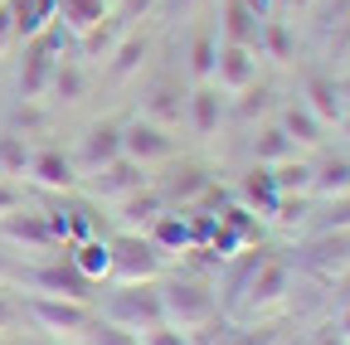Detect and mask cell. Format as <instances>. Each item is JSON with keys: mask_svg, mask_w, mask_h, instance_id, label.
Segmentation results:
<instances>
[{"mask_svg": "<svg viewBox=\"0 0 350 345\" xmlns=\"http://www.w3.org/2000/svg\"><path fill=\"white\" fill-rule=\"evenodd\" d=\"M282 287H287V268H282V263H258V268H253L248 296H253V301H278Z\"/></svg>", "mask_w": 350, "mask_h": 345, "instance_id": "cb8c5ba5", "label": "cell"}, {"mask_svg": "<svg viewBox=\"0 0 350 345\" xmlns=\"http://www.w3.org/2000/svg\"><path fill=\"white\" fill-rule=\"evenodd\" d=\"M306 107H312L321 122H340L345 117V107H340V83L336 78H306Z\"/></svg>", "mask_w": 350, "mask_h": 345, "instance_id": "2e32d148", "label": "cell"}, {"mask_svg": "<svg viewBox=\"0 0 350 345\" xmlns=\"http://www.w3.org/2000/svg\"><path fill=\"white\" fill-rule=\"evenodd\" d=\"M0 5H5V0H0Z\"/></svg>", "mask_w": 350, "mask_h": 345, "instance_id": "7bdbcfd3", "label": "cell"}, {"mask_svg": "<svg viewBox=\"0 0 350 345\" xmlns=\"http://www.w3.org/2000/svg\"><path fill=\"white\" fill-rule=\"evenodd\" d=\"M219 117H224V93L209 88V83H204V88H195V93H190V122H195V132H200V137H214V132H219Z\"/></svg>", "mask_w": 350, "mask_h": 345, "instance_id": "4fadbf2b", "label": "cell"}, {"mask_svg": "<svg viewBox=\"0 0 350 345\" xmlns=\"http://www.w3.org/2000/svg\"><path fill=\"white\" fill-rule=\"evenodd\" d=\"M93 345H142V340L131 335L126 326H98L93 331Z\"/></svg>", "mask_w": 350, "mask_h": 345, "instance_id": "d590c367", "label": "cell"}, {"mask_svg": "<svg viewBox=\"0 0 350 345\" xmlns=\"http://www.w3.org/2000/svg\"><path fill=\"white\" fill-rule=\"evenodd\" d=\"M175 5H185V0H175Z\"/></svg>", "mask_w": 350, "mask_h": 345, "instance_id": "b9f144b4", "label": "cell"}, {"mask_svg": "<svg viewBox=\"0 0 350 345\" xmlns=\"http://www.w3.org/2000/svg\"><path fill=\"white\" fill-rule=\"evenodd\" d=\"M29 176H34V185H44V190H73V161L64 156V151H34L29 156Z\"/></svg>", "mask_w": 350, "mask_h": 345, "instance_id": "8fae6325", "label": "cell"}, {"mask_svg": "<svg viewBox=\"0 0 350 345\" xmlns=\"http://www.w3.org/2000/svg\"><path fill=\"white\" fill-rule=\"evenodd\" d=\"M243 195H248L253 204L262 199V209H268V214H273V209H278V199H282V195H278V185H273V170H268V165H258L253 176L243 180Z\"/></svg>", "mask_w": 350, "mask_h": 345, "instance_id": "83f0119b", "label": "cell"}, {"mask_svg": "<svg viewBox=\"0 0 350 345\" xmlns=\"http://www.w3.org/2000/svg\"><path fill=\"white\" fill-rule=\"evenodd\" d=\"M340 132H345V137H350V112H345V117H340Z\"/></svg>", "mask_w": 350, "mask_h": 345, "instance_id": "ab89813d", "label": "cell"}, {"mask_svg": "<svg viewBox=\"0 0 350 345\" xmlns=\"http://www.w3.org/2000/svg\"><path fill=\"white\" fill-rule=\"evenodd\" d=\"M103 5L107 0H59V25L68 34H83V29H93L103 20Z\"/></svg>", "mask_w": 350, "mask_h": 345, "instance_id": "44dd1931", "label": "cell"}, {"mask_svg": "<svg viewBox=\"0 0 350 345\" xmlns=\"http://www.w3.org/2000/svg\"><path fill=\"white\" fill-rule=\"evenodd\" d=\"M317 229H350V195H340V199H331V204L321 209Z\"/></svg>", "mask_w": 350, "mask_h": 345, "instance_id": "d6a6232c", "label": "cell"}, {"mask_svg": "<svg viewBox=\"0 0 350 345\" xmlns=\"http://www.w3.org/2000/svg\"><path fill=\"white\" fill-rule=\"evenodd\" d=\"M214 73H219V93H243L258 83V59L248 44H219V59H214Z\"/></svg>", "mask_w": 350, "mask_h": 345, "instance_id": "52a82bcc", "label": "cell"}, {"mask_svg": "<svg viewBox=\"0 0 350 345\" xmlns=\"http://www.w3.org/2000/svg\"><path fill=\"white\" fill-rule=\"evenodd\" d=\"M142 345H185V335L175 331V326H151V331H142Z\"/></svg>", "mask_w": 350, "mask_h": 345, "instance_id": "74e56055", "label": "cell"}, {"mask_svg": "<svg viewBox=\"0 0 350 345\" xmlns=\"http://www.w3.org/2000/svg\"><path fill=\"white\" fill-rule=\"evenodd\" d=\"M49 98H59V102H83V98H88V73H83L73 59H59L54 83H49Z\"/></svg>", "mask_w": 350, "mask_h": 345, "instance_id": "ac0fdd59", "label": "cell"}, {"mask_svg": "<svg viewBox=\"0 0 350 345\" xmlns=\"http://www.w3.org/2000/svg\"><path fill=\"white\" fill-rule=\"evenodd\" d=\"M0 277H5V263H0Z\"/></svg>", "mask_w": 350, "mask_h": 345, "instance_id": "60d3db41", "label": "cell"}, {"mask_svg": "<svg viewBox=\"0 0 350 345\" xmlns=\"http://www.w3.org/2000/svg\"><path fill=\"white\" fill-rule=\"evenodd\" d=\"M292 137L282 132V126H262V132L253 137V156H258V165H282V161H292Z\"/></svg>", "mask_w": 350, "mask_h": 345, "instance_id": "ffe728a7", "label": "cell"}, {"mask_svg": "<svg viewBox=\"0 0 350 345\" xmlns=\"http://www.w3.org/2000/svg\"><path fill=\"white\" fill-rule=\"evenodd\" d=\"M165 214V195L161 190H137V195H126L122 199V234H146L156 219Z\"/></svg>", "mask_w": 350, "mask_h": 345, "instance_id": "30bf717a", "label": "cell"}, {"mask_svg": "<svg viewBox=\"0 0 350 345\" xmlns=\"http://www.w3.org/2000/svg\"><path fill=\"white\" fill-rule=\"evenodd\" d=\"M258 15L243 5V0H229V5H224V44H258Z\"/></svg>", "mask_w": 350, "mask_h": 345, "instance_id": "9a60e30c", "label": "cell"}, {"mask_svg": "<svg viewBox=\"0 0 350 345\" xmlns=\"http://www.w3.org/2000/svg\"><path fill=\"white\" fill-rule=\"evenodd\" d=\"M10 10H15L20 39H34L39 29H49L59 20V0H10Z\"/></svg>", "mask_w": 350, "mask_h": 345, "instance_id": "5bb4252c", "label": "cell"}, {"mask_svg": "<svg viewBox=\"0 0 350 345\" xmlns=\"http://www.w3.org/2000/svg\"><path fill=\"white\" fill-rule=\"evenodd\" d=\"M107 321L112 326H137V331H151V326H161L165 321V312H161V292L156 287H126V292H117L112 296V307H107Z\"/></svg>", "mask_w": 350, "mask_h": 345, "instance_id": "277c9868", "label": "cell"}, {"mask_svg": "<svg viewBox=\"0 0 350 345\" xmlns=\"http://www.w3.org/2000/svg\"><path fill=\"white\" fill-rule=\"evenodd\" d=\"M107 263H112V253H107L103 238H83V243H73V268H78L83 277H103Z\"/></svg>", "mask_w": 350, "mask_h": 345, "instance_id": "603a6c76", "label": "cell"}, {"mask_svg": "<svg viewBox=\"0 0 350 345\" xmlns=\"http://www.w3.org/2000/svg\"><path fill=\"white\" fill-rule=\"evenodd\" d=\"M20 204H25V195L15 190V180H5V176H0V219H10V214H20Z\"/></svg>", "mask_w": 350, "mask_h": 345, "instance_id": "8d00e7d4", "label": "cell"}, {"mask_svg": "<svg viewBox=\"0 0 350 345\" xmlns=\"http://www.w3.org/2000/svg\"><path fill=\"white\" fill-rule=\"evenodd\" d=\"M204 190H209V176H204L200 165L185 161V165H175V170H170V180H165L161 195H165V204H170V199H195V195H204Z\"/></svg>", "mask_w": 350, "mask_h": 345, "instance_id": "d6986e66", "label": "cell"}, {"mask_svg": "<svg viewBox=\"0 0 350 345\" xmlns=\"http://www.w3.org/2000/svg\"><path fill=\"white\" fill-rule=\"evenodd\" d=\"M15 326H20V307L0 296V335H5V331H15Z\"/></svg>", "mask_w": 350, "mask_h": 345, "instance_id": "f35d334b", "label": "cell"}, {"mask_svg": "<svg viewBox=\"0 0 350 345\" xmlns=\"http://www.w3.org/2000/svg\"><path fill=\"white\" fill-rule=\"evenodd\" d=\"M122 156L142 161V165H151V161H170V156H175V137L165 132V126H156L151 117H142V122L122 126Z\"/></svg>", "mask_w": 350, "mask_h": 345, "instance_id": "8992f818", "label": "cell"}, {"mask_svg": "<svg viewBox=\"0 0 350 345\" xmlns=\"http://www.w3.org/2000/svg\"><path fill=\"white\" fill-rule=\"evenodd\" d=\"M29 146H25V137H15V132H5V137H0V176H5V180H15V176H25V170H29Z\"/></svg>", "mask_w": 350, "mask_h": 345, "instance_id": "d4e9b609", "label": "cell"}, {"mask_svg": "<svg viewBox=\"0 0 350 345\" xmlns=\"http://www.w3.org/2000/svg\"><path fill=\"white\" fill-rule=\"evenodd\" d=\"M312 190L326 195V199L350 195V161H326L321 170H312Z\"/></svg>", "mask_w": 350, "mask_h": 345, "instance_id": "7402d4cb", "label": "cell"}, {"mask_svg": "<svg viewBox=\"0 0 350 345\" xmlns=\"http://www.w3.org/2000/svg\"><path fill=\"white\" fill-rule=\"evenodd\" d=\"M117 156H122V126H117V122L88 126V137H83V146H78V165H83V170H98V165H107V161H117Z\"/></svg>", "mask_w": 350, "mask_h": 345, "instance_id": "9c48e42d", "label": "cell"}, {"mask_svg": "<svg viewBox=\"0 0 350 345\" xmlns=\"http://www.w3.org/2000/svg\"><path fill=\"white\" fill-rule=\"evenodd\" d=\"M190 59H195V64H190V68H195V78H209V73H214V59H219L214 34H200V39H195V54H190Z\"/></svg>", "mask_w": 350, "mask_h": 345, "instance_id": "1f68e13d", "label": "cell"}, {"mask_svg": "<svg viewBox=\"0 0 350 345\" xmlns=\"http://www.w3.org/2000/svg\"><path fill=\"white\" fill-rule=\"evenodd\" d=\"M0 234L10 243H29V248H54L59 243L44 214H10V219H0Z\"/></svg>", "mask_w": 350, "mask_h": 345, "instance_id": "7c38bea8", "label": "cell"}, {"mask_svg": "<svg viewBox=\"0 0 350 345\" xmlns=\"http://www.w3.org/2000/svg\"><path fill=\"white\" fill-rule=\"evenodd\" d=\"M15 44H20V25H15V10H10V0H5V5H0V59H5Z\"/></svg>", "mask_w": 350, "mask_h": 345, "instance_id": "836d02e7", "label": "cell"}, {"mask_svg": "<svg viewBox=\"0 0 350 345\" xmlns=\"http://www.w3.org/2000/svg\"><path fill=\"white\" fill-rule=\"evenodd\" d=\"M29 316L34 326H44L49 335H83L93 326V312H88V301H73V296H34L29 301Z\"/></svg>", "mask_w": 350, "mask_h": 345, "instance_id": "3957f363", "label": "cell"}, {"mask_svg": "<svg viewBox=\"0 0 350 345\" xmlns=\"http://www.w3.org/2000/svg\"><path fill=\"white\" fill-rule=\"evenodd\" d=\"M142 59H146V39H142V34H126L122 44L112 49V78L137 73V68H142Z\"/></svg>", "mask_w": 350, "mask_h": 345, "instance_id": "484cf974", "label": "cell"}, {"mask_svg": "<svg viewBox=\"0 0 350 345\" xmlns=\"http://www.w3.org/2000/svg\"><path fill=\"white\" fill-rule=\"evenodd\" d=\"M0 345H5V340H0Z\"/></svg>", "mask_w": 350, "mask_h": 345, "instance_id": "ee69618b", "label": "cell"}, {"mask_svg": "<svg viewBox=\"0 0 350 345\" xmlns=\"http://www.w3.org/2000/svg\"><path fill=\"white\" fill-rule=\"evenodd\" d=\"M146 117H151L156 126H175V122H180V102H175V88H170V83H156V93H151V102H146Z\"/></svg>", "mask_w": 350, "mask_h": 345, "instance_id": "4316f807", "label": "cell"}, {"mask_svg": "<svg viewBox=\"0 0 350 345\" xmlns=\"http://www.w3.org/2000/svg\"><path fill=\"white\" fill-rule=\"evenodd\" d=\"M29 282H34L44 296H73V301H88V287H93V277H83V273L73 268V258H68V263H49V268L29 273Z\"/></svg>", "mask_w": 350, "mask_h": 345, "instance_id": "ba28073f", "label": "cell"}, {"mask_svg": "<svg viewBox=\"0 0 350 345\" xmlns=\"http://www.w3.org/2000/svg\"><path fill=\"white\" fill-rule=\"evenodd\" d=\"M239 98H243V102H239V117H243V122H248L253 112H268V107H273V93H268V88H243Z\"/></svg>", "mask_w": 350, "mask_h": 345, "instance_id": "e575fe53", "label": "cell"}, {"mask_svg": "<svg viewBox=\"0 0 350 345\" xmlns=\"http://www.w3.org/2000/svg\"><path fill=\"white\" fill-rule=\"evenodd\" d=\"M161 312H165V321H175L180 331H190V326L214 321L219 301H214V292L204 282H170V287H161Z\"/></svg>", "mask_w": 350, "mask_h": 345, "instance_id": "7a4b0ae2", "label": "cell"}, {"mask_svg": "<svg viewBox=\"0 0 350 345\" xmlns=\"http://www.w3.org/2000/svg\"><path fill=\"white\" fill-rule=\"evenodd\" d=\"M44 126H49V112H44L39 102H15V112H10V132L20 137V132H44Z\"/></svg>", "mask_w": 350, "mask_h": 345, "instance_id": "4dcf8cb0", "label": "cell"}, {"mask_svg": "<svg viewBox=\"0 0 350 345\" xmlns=\"http://www.w3.org/2000/svg\"><path fill=\"white\" fill-rule=\"evenodd\" d=\"M273 185H278V195L312 190V165H301V161H282V165L273 170Z\"/></svg>", "mask_w": 350, "mask_h": 345, "instance_id": "f1b7e54d", "label": "cell"}, {"mask_svg": "<svg viewBox=\"0 0 350 345\" xmlns=\"http://www.w3.org/2000/svg\"><path fill=\"white\" fill-rule=\"evenodd\" d=\"M146 185H151L146 165L131 161V156H117V161H107V165L93 170V195L98 199H126V195H137Z\"/></svg>", "mask_w": 350, "mask_h": 345, "instance_id": "5b68a950", "label": "cell"}, {"mask_svg": "<svg viewBox=\"0 0 350 345\" xmlns=\"http://www.w3.org/2000/svg\"><path fill=\"white\" fill-rule=\"evenodd\" d=\"M282 132L292 137V146H317L321 132H326V122H321L312 107H287V112H282Z\"/></svg>", "mask_w": 350, "mask_h": 345, "instance_id": "e0dca14e", "label": "cell"}, {"mask_svg": "<svg viewBox=\"0 0 350 345\" xmlns=\"http://www.w3.org/2000/svg\"><path fill=\"white\" fill-rule=\"evenodd\" d=\"M312 253H317V258H312V263H317L321 273H331V268L340 273V268L350 263V238H321V243H317Z\"/></svg>", "mask_w": 350, "mask_h": 345, "instance_id": "f546056e", "label": "cell"}, {"mask_svg": "<svg viewBox=\"0 0 350 345\" xmlns=\"http://www.w3.org/2000/svg\"><path fill=\"white\" fill-rule=\"evenodd\" d=\"M107 253H112V263H107V273L122 282V287H137V282H151L156 273H161V248L146 238V234H117L112 243H107Z\"/></svg>", "mask_w": 350, "mask_h": 345, "instance_id": "6da1fadb", "label": "cell"}]
</instances>
